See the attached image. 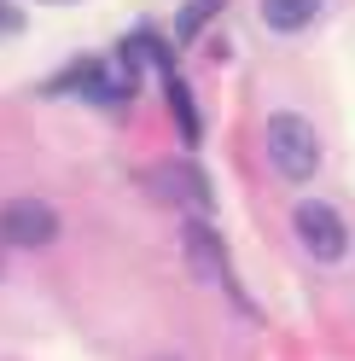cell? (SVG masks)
<instances>
[{
  "label": "cell",
  "instance_id": "obj_7",
  "mask_svg": "<svg viewBox=\"0 0 355 361\" xmlns=\"http://www.w3.org/2000/svg\"><path fill=\"white\" fill-rule=\"evenodd\" d=\"M216 12H221V0H187V6H181V24H175V35H181V41H192V35L204 30Z\"/></svg>",
  "mask_w": 355,
  "mask_h": 361
},
{
  "label": "cell",
  "instance_id": "obj_8",
  "mask_svg": "<svg viewBox=\"0 0 355 361\" xmlns=\"http://www.w3.org/2000/svg\"><path fill=\"white\" fill-rule=\"evenodd\" d=\"M169 105H175V123H181V134H187V140H198V111H192V94H187L181 76H169Z\"/></svg>",
  "mask_w": 355,
  "mask_h": 361
},
{
  "label": "cell",
  "instance_id": "obj_5",
  "mask_svg": "<svg viewBox=\"0 0 355 361\" xmlns=\"http://www.w3.org/2000/svg\"><path fill=\"white\" fill-rule=\"evenodd\" d=\"M320 18V0H262V24L280 35H297Z\"/></svg>",
  "mask_w": 355,
  "mask_h": 361
},
{
  "label": "cell",
  "instance_id": "obj_3",
  "mask_svg": "<svg viewBox=\"0 0 355 361\" xmlns=\"http://www.w3.org/2000/svg\"><path fill=\"white\" fill-rule=\"evenodd\" d=\"M292 228H297L303 251L315 257V262H344V257H349V228H344V216L332 210V204H315V198L297 204Z\"/></svg>",
  "mask_w": 355,
  "mask_h": 361
},
{
  "label": "cell",
  "instance_id": "obj_6",
  "mask_svg": "<svg viewBox=\"0 0 355 361\" xmlns=\"http://www.w3.org/2000/svg\"><path fill=\"white\" fill-rule=\"evenodd\" d=\"M187 245H192V268H198V274L210 268L216 280H228V262H221V245H216L210 228H198V221H192V228H187Z\"/></svg>",
  "mask_w": 355,
  "mask_h": 361
},
{
  "label": "cell",
  "instance_id": "obj_4",
  "mask_svg": "<svg viewBox=\"0 0 355 361\" xmlns=\"http://www.w3.org/2000/svg\"><path fill=\"white\" fill-rule=\"evenodd\" d=\"M146 187L163 198V204H181V210H210V180L198 164H187V157H175V164H158L146 175Z\"/></svg>",
  "mask_w": 355,
  "mask_h": 361
},
{
  "label": "cell",
  "instance_id": "obj_9",
  "mask_svg": "<svg viewBox=\"0 0 355 361\" xmlns=\"http://www.w3.org/2000/svg\"><path fill=\"white\" fill-rule=\"evenodd\" d=\"M24 24V18H18V6H6V0H0V30H18Z\"/></svg>",
  "mask_w": 355,
  "mask_h": 361
},
{
  "label": "cell",
  "instance_id": "obj_2",
  "mask_svg": "<svg viewBox=\"0 0 355 361\" xmlns=\"http://www.w3.org/2000/svg\"><path fill=\"white\" fill-rule=\"evenodd\" d=\"M58 239V210L41 204V198H6L0 204V245H18V251H47Z\"/></svg>",
  "mask_w": 355,
  "mask_h": 361
},
{
  "label": "cell",
  "instance_id": "obj_10",
  "mask_svg": "<svg viewBox=\"0 0 355 361\" xmlns=\"http://www.w3.org/2000/svg\"><path fill=\"white\" fill-rule=\"evenodd\" d=\"M0 268H6V257H0Z\"/></svg>",
  "mask_w": 355,
  "mask_h": 361
},
{
  "label": "cell",
  "instance_id": "obj_1",
  "mask_svg": "<svg viewBox=\"0 0 355 361\" xmlns=\"http://www.w3.org/2000/svg\"><path fill=\"white\" fill-rule=\"evenodd\" d=\"M268 164L292 180H315V169H320V134H315V123L309 117H297V111H274L268 117Z\"/></svg>",
  "mask_w": 355,
  "mask_h": 361
}]
</instances>
